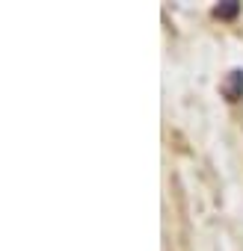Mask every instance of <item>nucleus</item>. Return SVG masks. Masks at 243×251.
<instances>
[{
  "label": "nucleus",
  "instance_id": "f257e3e1",
  "mask_svg": "<svg viewBox=\"0 0 243 251\" xmlns=\"http://www.w3.org/2000/svg\"><path fill=\"white\" fill-rule=\"evenodd\" d=\"M225 92H228V98H231V100H237V98H240V92H243V71H240V68H237V71H231V86H228Z\"/></svg>",
  "mask_w": 243,
  "mask_h": 251
},
{
  "label": "nucleus",
  "instance_id": "f03ea898",
  "mask_svg": "<svg viewBox=\"0 0 243 251\" xmlns=\"http://www.w3.org/2000/svg\"><path fill=\"white\" fill-rule=\"evenodd\" d=\"M216 15H222V18L237 15V3H225V6H219V9H216Z\"/></svg>",
  "mask_w": 243,
  "mask_h": 251
}]
</instances>
